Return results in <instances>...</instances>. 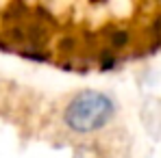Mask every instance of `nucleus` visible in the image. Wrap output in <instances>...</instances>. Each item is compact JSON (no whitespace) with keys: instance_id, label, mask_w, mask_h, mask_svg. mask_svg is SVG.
<instances>
[{"instance_id":"nucleus-1","label":"nucleus","mask_w":161,"mask_h":158,"mask_svg":"<svg viewBox=\"0 0 161 158\" xmlns=\"http://www.w3.org/2000/svg\"><path fill=\"white\" fill-rule=\"evenodd\" d=\"M118 104L100 89H80L76 91L61 110V124L79 136L98 134L115 119Z\"/></svg>"}]
</instances>
